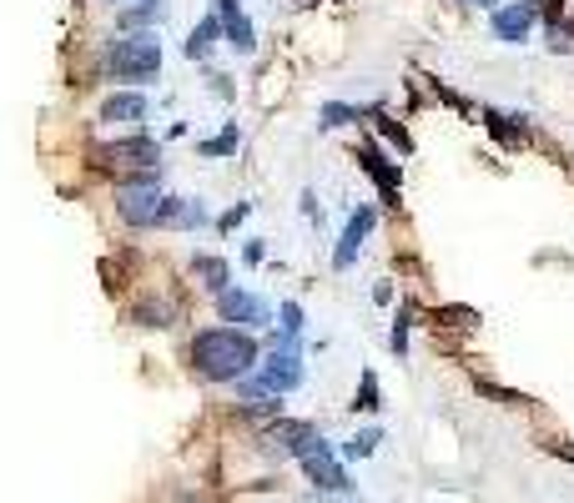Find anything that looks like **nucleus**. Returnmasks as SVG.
<instances>
[{
	"mask_svg": "<svg viewBox=\"0 0 574 503\" xmlns=\"http://www.w3.org/2000/svg\"><path fill=\"white\" fill-rule=\"evenodd\" d=\"M257 358H263V343L252 333H242V327H228V323L202 327V333H191V343H187V362L202 383H238V378H247V372L257 368Z\"/></svg>",
	"mask_w": 574,
	"mask_h": 503,
	"instance_id": "obj_1",
	"label": "nucleus"
},
{
	"mask_svg": "<svg viewBox=\"0 0 574 503\" xmlns=\"http://www.w3.org/2000/svg\"><path fill=\"white\" fill-rule=\"evenodd\" d=\"M96 71L117 86H152L162 76V41L156 31H117L96 56Z\"/></svg>",
	"mask_w": 574,
	"mask_h": 503,
	"instance_id": "obj_2",
	"label": "nucleus"
},
{
	"mask_svg": "<svg viewBox=\"0 0 574 503\" xmlns=\"http://www.w3.org/2000/svg\"><path fill=\"white\" fill-rule=\"evenodd\" d=\"M302 378H308V362H302L298 348H267L263 358H257V368L247 372V378H238V393L247 398V403H257V398H283L292 393V388H302Z\"/></svg>",
	"mask_w": 574,
	"mask_h": 503,
	"instance_id": "obj_3",
	"label": "nucleus"
},
{
	"mask_svg": "<svg viewBox=\"0 0 574 503\" xmlns=\"http://www.w3.org/2000/svg\"><path fill=\"white\" fill-rule=\"evenodd\" d=\"M91 161L101 171H121V177H142V171L162 167V142L146 136V126H136L132 136H117V142H101L91 152Z\"/></svg>",
	"mask_w": 574,
	"mask_h": 503,
	"instance_id": "obj_4",
	"label": "nucleus"
},
{
	"mask_svg": "<svg viewBox=\"0 0 574 503\" xmlns=\"http://www.w3.org/2000/svg\"><path fill=\"white\" fill-rule=\"evenodd\" d=\"M292 458H298L302 479H308L318 493H353V473L343 468L338 448L328 444L323 433H308V438H302V444L292 448Z\"/></svg>",
	"mask_w": 574,
	"mask_h": 503,
	"instance_id": "obj_5",
	"label": "nucleus"
},
{
	"mask_svg": "<svg viewBox=\"0 0 574 503\" xmlns=\"http://www.w3.org/2000/svg\"><path fill=\"white\" fill-rule=\"evenodd\" d=\"M156 206H162V167L142 171V177H121L117 187V216L121 227L152 232L156 227Z\"/></svg>",
	"mask_w": 574,
	"mask_h": 503,
	"instance_id": "obj_6",
	"label": "nucleus"
},
{
	"mask_svg": "<svg viewBox=\"0 0 574 503\" xmlns=\"http://www.w3.org/2000/svg\"><path fill=\"white\" fill-rule=\"evenodd\" d=\"M212 302H217V317H222L228 327H242V333H267V327L277 323V308H267L263 292L242 288V282L222 288Z\"/></svg>",
	"mask_w": 574,
	"mask_h": 503,
	"instance_id": "obj_7",
	"label": "nucleus"
},
{
	"mask_svg": "<svg viewBox=\"0 0 574 503\" xmlns=\"http://www.w3.org/2000/svg\"><path fill=\"white\" fill-rule=\"evenodd\" d=\"M539 15H544V0H499L489 11V36L504 46H529Z\"/></svg>",
	"mask_w": 574,
	"mask_h": 503,
	"instance_id": "obj_8",
	"label": "nucleus"
},
{
	"mask_svg": "<svg viewBox=\"0 0 574 503\" xmlns=\"http://www.w3.org/2000/svg\"><path fill=\"white\" fill-rule=\"evenodd\" d=\"M353 156H358V167L373 177V187H378L383 206H388V212H398V206H404V192H398V181H404V167H398V161H388V152H383L378 142H363Z\"/></svg>",
	"mask_w": 574,
	"mask_h": 503,
	"instance_id": "obj_9",
	"label": "nucleus"
},
{
	"mask_svg": "<svg viewBox=\"0 0 574 503\" xmlns=\"http://www.w3.org/2000/svg\"><path fill=\"white\" fill-rule=\"evenodd\" d=\"M373 227H378V206L363 202L347 212L343 232H338V242H333V272H347V267L358 262V252H363V242L373 237Z\"/></svg>",
	"mask_w": 574,
	"mask_h": 503,
	"instance_id": "obj_10",
	"label": "nucleus"
},
{
	"mask_svg": "<svg viewBox=\"0 0 574 503\" xmlns=\"http://www.w3.org/2000/svg\"><path fill=\"white\" fill-rule=\"evenodd\" d=\"M156 227H167V232H202V227H212V206H207L202 197L162 192V206H156Z\"/></svg>",
	"mask_w": 574,
	"mask_h": 503,
	"instance_id": "obj_11",
	"label": "nucleus"
},
{
	"mask_svg": "<svg viewBox=\"0 0 574 503\" xmlns=\"http://www.w3.org/2000/svg\"><path fill=\"white\" fill-rule=\"evenodd\" d=\"M146 116H152V101H146L142 91H111V97H101V107H96V121H101V126H146Z\"/></svg>",
	"mask_w": 574,
	"mask_h": 503,
	"instance_id": "obj_12",
	"label": "nucleus"
},
{
	"mask_svg": "<svg viewBox=\"0 0 574 503\" xmlns=\"http://www.w3.org/2000/svg\"><path fill=\"white\" fill-rule=\"evenodd\" d=\"M187 277L197 282L202 292H222V288H232V262L222 257V252H191L187 257Z\"/></svg>",
	"mask_w": 574,
	"mask_h": 503,
	"instance_id": "obj_13",
	"label": "nucleus"
},
{
	"mask_svg": "<svg viewBox=\"0 0 574 503\" xmlns=\"http://www.w3.org/2000/svg\"><path fill=\"white\" fill-rule=\"evenodd\" d=\"M217 46H222V21H217V15H202V21L191 25V36L181 41V56H187V60H207Z\"/></svg>",
	"mask_w": 574,
	"mask_h": 503,
	"instance_id": "obj_14",
	"label": "nucleus"
},
{
	"mask_svg": "<svg viewBox=\"0 0 574 503\" xmlns=\"http://www.w3.org/2000/svg\"><path fill=\"white\" fill-rule=\"evenodd\" d=\"M162 15H167V0H132L117 11V31H152Z\"/></svg>",
	"mask_w": 574,
	"mask_h": 503,
	"instance_id": "obj_15",
	"label": "nucleus"
},
{
	"mask_svg": "<svg viewBox=\"0 0 574 503\" xmlns=\"http://www.w3.org/2000/svg\"><path fill=\"white\" fill-rule=\"evenodd\" d=\"M373 111H378V107H358V101H328V107L318 111V132H343V126L373 116Z\"/></svg>",
	"mask_w": 574,
	"mask_h": 503,
	"instance_id": "obj_16",
	"label": "nucleus"
},
{
	"mask_svg": "<svg viewBox=\"0 0 574 503\" xmlns=\"http://www.w3.org/2000/svg\"><path fill=\"white\" fill-rule=\"evenodd\" d=\"M484 121H489L494 142H504V146H519V142H525V132H529L525 111H484Z\"/></svg>",
	"mask_w": 574,
	"mask_h": 503,
	"instance_id": "obj_17",
	"label": "nucleus"
},
{
	"mask_svg": "<svg viewBox=\"0 0 574 503\" xmlns=\"http://www.w3.org/2000/svg\"><path fill=\"white\" fill-rule=\"evenodd\" d=\"M126 317H132L136 327H172V323H177V308L162 302V298H136Z\"/></svg>",
	"mask_w": 574,
	"mask_h": 503,
	"instance_id": "obj_18",
	"label": "nucleus"
},
{
	"mask_svg": "<svg viewBox=\"0 0 574 503\" xmlns=\"http://www.w3.org/2000/svg\"><path fill=\"white\" fill-rule=\"evenodd\" d=\"M222 41H228L238 56H252V51H257V25H252V15L247 11L228 15V21H222Z\"/></svg>",
	"mask_w": 574,
	"mask_h": 503,
	"instance_id": "obj_19",
	"label": "nucleus"
},
{
	"mask_svg": "<svg viewBox=\"0 0 574 503\" xmlns=\"http://www.w3.org/2000/svg\"><path fill=\"white\" fill-rule=\"evenodd\" d=\"M238 146H242V132H238V121H228L217 136L197 142V156H207V161H212V156H222V161H228V156H238Z\"/></svg>",
	"mask_w": 574,
	"mask_h": 503,
	"instance_id": "obj_20",
	"label": "nucleus"
},
{
	"mask_svg": "<svg viewBox=\"0 0 574 503\" xmlns=\"http://www.w3.org/2000/svg\"><path fill=\"white\" fill-rule=\"evenodd\" d=\"M378 444H388V433H383V428H363L358 438H347V444L338 448V458H368V454H378Z\"/></svg>",
	"mask_w": 574,
	"mask_h": 503,
	"instance_id": "obj_21",
	"label": "nucleus"
},
{
	"mask_svg": "<svg viewBox=\"0 0 574 503\" xmlns=\"http://www.w3.org/2000/svg\"><path fill=\"white\" fill-rule=\"evenodd\" d=\"M373 121H378V132H383V136H388V142H394V146H398V152H404V156H408V152H413V136H408V132H404V126H398V121H394V116H388V111H383V107H378V111H373Z\"/></svg>",
	"mask_w": 574,
	"mask_h": 503,
	"instance_id": "obj_22",
	"label": "nucleus"
},
{
	"mask_svg": "<svg viewBox=\"0 0 574 503\" xmlns=\"http://www.w3.org/2000/svg\"><path fill=\"white\" fill-rule=\"evenodd\" d=\"M353 407H358V413H378V372H363V378H358V398H353Z\"/></svg>",
	"mask_w": 574,
	"mask_h": 503,
	"instance_id": "obj_23",
	"label": "nucleus"
},
{
	"mask_svg": "<svg viewBox=\"0 0 574 503\" xmlns=\"http://www.w3.org/2000/svg\"><path fill=\"white\" fill-rule=\"evenodd\" d=\"M408 333H413V308L394 317V358H408Z\"/></svg>",
	"mask_w": 574,
	"mask_h": 503,
	"instance_id": "obj_24",
	"label": "nucleus"
},
{
	"mask_svg": "<svg viewBox=\"0 0 574 503\" xmlns=\"http://www.w3.org/2000/svg\"><path fill=\"white\" fill-rule=\"evenodd\" d=\"M247 216H252V202H238V206H228L222 216H212V227H217V232H232V227H242Z\"/></svg>",
	"mask_w": 574,
	"mask_h": 503,
	"instance_id": "obj_25",
	"label": "nucleus"
},
{
	"mask_svg": "<svg viewBox=\"0 0 574 503\" xmlns=\"http://www.w3.org/2000/svg\"><path fill=\"white\" fill-rule=\"evenodd\" d=\"M439 317H443V327H474V323H478L474 308H443Z\"/></svg>",
	"mask_w": 574,
	"mask_h": 503,
	"instance_id": "obj_26",
	"label": "nucleus"
},
{
	"mask_svg": "<svg viewBox=\"0 0 574 503\" xmlns=\"http://www.w3.org/2000/svg\"><path fill=\"white\" fill-rule=\"evenodd\" d=\"M207 91H212V97L217 101H232V97H238V86H232V76H207Z\"/></svg>",
	"mask_w": 574,
	"mask_h": 503,
	"instance_id": "obj_27",
	"label": "nucleus"
},
{
	"mask_svg": "<svg viewBox=\"0 0 574 503\" xmlns=\"http://www.w3.org/2000/svg\"><path fill=\"white\" fill-rule=\"evenodd\" d=\"M368 298H373V308H394V277H378Z\"/></svg>",
	"mask_w": 574,
	"mask_h": 503,
	"instance_id": "obj_28",
	"label": "nucleus"
},
{
	"mask_svg": "<svg viewBox=\"0 0 574 503\" xmlns=\"http://www.w3.org/2000/svg\"><path fill=\"white\" fill-rule=\"evenodd\" d=\"M242 262H247V267H263V262H267V242H263V237H247V247H242Z\"/></svg>",
	"mask_w": 574,
	"mask_h": 503,
	"instance_id": "obj_29",
	"label": "nucleus"
},
{
	"mask_svg": "<svg viewBox=\"0 0 574 503\" xmlns=\"http://www.w3.org/2000/svg\"><path fill=\"white\" fill-rule=\"evenodd\" d=\"M298 206H302V216H308L312 227H323V206H318V192H302Z\"/></svg>",
	"mask_w": 574,
	"mask_h": 503,
	"instance_id": "obj_30",
	"label": "nucleus"
},
{
	"mask_svg": "<svg viewBox=\"0 0 574 503\" xmlns=\"http://www.w3.org/2000/svg\"><path fill=\"white\" fill-rule=\"evenodd\" d=\"M242 11V0H212V15L217 21H228V15H238Z\"/></svg>",
	"mask_w": 574,
	"mask_h": 503,
	"instance_id": "obj_31",
	"label": "nucleus"
},
{
	"mask_svg": "<svg viewBox=\"0 0 574 503\" xmlns=\"http://www.w3.org/2000/svg\"><path fill=\"white\" fill-rule=\"evenodd\" d=\"M468 5H478V11H494V5H499V0H468Z\"/></svg>",
	"mask_w": 574,
	"mask_h": 503,
	"instance_id": "obj_32",
	"label": "nucleus"
},
{
	"mask_svg": "<svg viewBox=\"0 0 574 503\" xmlns=\"http://www.w3.org/2000/svg\"><path fill=\"white\" fill-rule=\"evenodd\" d=\"M101 5H117V11H121V5H132V0H101Z\"/></svg>",
	"mask_w": 574,
	"mask_h": 503,
	"instance_id": "obj_33",
	"label": "nucleus"
},
{
	"mask_svg": "<svg viewBox=\"0 0 574 503\" xmlns=\"http://www.w3.org/2000/svg\"><path fill=\"white\" fill-rule=\"evenodd\" d=\"M292 5H298V11H302V5H318V0H292Z\"/></svg>",
	"mask_w": 574,
	"mask_h": 503,
	"instance_id": "obj_34",
	"label": "nucleus"
},
{
	"mask_svg": "<svg viewBox=\"0 0 574 503\" xmlns=\"http://www.w3.org/2000/svg\"><path fill=\"white\" fill-rule=\"evenodd\" d=\"M338 503H343V499H338Z\"/></svg>",
	"mask_w": 574,
	"mask_h": 503,
	"instance_id": "obj_35",
	"label": "nucleus"
}]
</instances>
